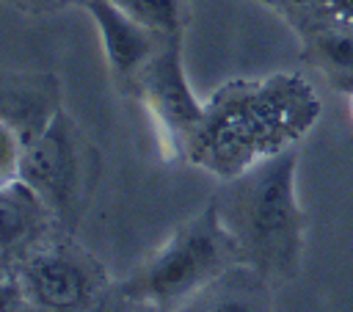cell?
<instances>
[{"instance_id": "obj_13", "label": "cell", "mask_w": 353, "mask_h": 312, "mask_svg": "<svg viewBox=\"0 0 353 312\" xmlns=\"http://www.w3.org/2000/svg\"><path fill=\"white\" fill-rule=\"evenodd\" d=\"M22 290L17 279H0V312H19Z\"/></svg>"}, {"instance_id": "obj_1", "label": "cell", "mask_w": 353, "mask_h": 312, "mask_svg": "<svg viewBox=\"0 0 353 312\" xmlns=\"http://www.w3.org/2000/svg\"><path fill=\"white\" fill-rule=\"evenodd\" d=\"M320 113L314 91L292 75L221 86L185 146V157L221 179L292 146Z\"/></svg>"}, {"instance_id": "obj_7", "label": "cell", "mask_w": 353, "mask_h": 312, "mask_svg": "<svg viewBox=\"0 0 353 312\" xmlns=\"http://www.w3.org/2000/svg\"><path fill=\"white\" fill-rule=\"evenodd\" d=\"M25 301L50 312H80L94 298V276L83 260L63 251L30 254L17 276Z\"/></svg>"}, {"instance_id": "obj_9", "label": "cell", "mask_w": 353, "mask_h": 312, "mask_svg": "<svg viewBox=\"0 0 353 312\" xmlns=\"http://www.w3.org/2000/svg\"><path fill=\"white\" fill-rule=\"evenodd\" d=\"M52 218L55 215L30 185H25L22 179L3 185L0 188V257H8L36 243Z\"/></svg>"}, {"instance_id": "obj_16", "label": "cell", "mask_w": 353, "mask_h": 312, "mask_svg": "<svg viewBox=\"0 0 353 312\" xmlns=\"http://www.w3.org/2000/svg\"><path fill=\"white\" fill-rule=\"evenodd\" d=\"M19 312H50V309H41V306H36V304H30V301H25V295H22V304H19Z\"/></svg>"}, {"instance_id": "obj_3", "label": "cell", "mask_w": 353, "mask_h": 312, "mask_svg": "<svg viewBox=\"0 0 353 312\" xmlns=\"http://www.w3.org/2000/svg\"><path fill=\"white\" fill-rule=\"evenodd\" d=\"M237 262H243L240 246L223 226L215 204H210L182 224L149 262L127 276L119 284V293L149 309L174 312Z\"/></svg>"}, {"instance_id": "obj_4", "label": "cell", "mask_w": 353, "mask_h": 312, "mask_svg": "<svg viewBox=\"0 0 353 312\" xmlns=\"http://www.w3.org/2000/svg\"><path fill=\"white\" fill-rule=\"evenodd\" d=\"M19 179L41 196L58 221L66 224L77 218L88 179V155L66 108L33 144L25 146Z\"/></svg>"}, {"instance_id": "obj_12", "label": "cell", "mask_w": 353, "mask_h": 312, "mask_svg": "<svg viewBox=\"0 0 353 312\" xmlns=\"http://www.w3.org/2000/svg\"><path fill=\"white\" fill-rule=\"evenodd\" d=\"M22 141L0 121V188L19 179V166H22Z\"/></svg>"}, {"instance_id": "obj_5", "label": "cell", "mask_w": 353, "mask_h": 312, "mask_svg": "<svg viewBox=\"0 0 353 312\" xmlns=\"http://www.w3.org/2000/svg\"><path fill=\"white\" fill-rule=\"evenodd\" d=\"M132 86L138 88L160 130L174 141L176 152L185 155V146L204 116V102H199L185 75L182 33L163 41V47L141 66Z\"/></svg>"}, {"instance_id": "obj_17", "label": "cell", "mask_w": 353, "mask_h": 312, "mask_svg": "<svg viewBox=\"0 0 353 312\" xmlns=\"http://www.w3.org/2000/svg\"><path fill=\"white\" fill-rule=\"evenodd\" d=\"M3 3H8V6H17V8H25V3H28V0H3Z\"/></svg>"}, {"instance_id": "obj_11", "label": "cell", "mask_w": 353, "mask_h": 312, "mask_svg": "<svg viewBox=\"0 0 353 312\" xmlns=\"http://www.w3.org/2000/svg\"><path fill=\"white\" fill-rule=\"evenodd\" d=\"M135 22L163 36L182 33V0H110Z\"/></svg>"}, {"instance_id": "obj_14", "label": "cell", "mask_w": 353, "mask_h": 312, "mask_svg": "<svg viewBox=\"0 0 353 312\" xmlns=\"http://www.w3.org/2000/svg\"><path fill=\"white\" fill-rule=\"evenodd\" d=\"M336 11V17L342 19V25H347L353 30V0H328Z\"/></svg>"}, {"instance_id": "obj_2", "label": "cell", "mask_w": 353, "mask_h": 312, "mask_svg": "<svg viewBox=\"0 0 353 312\" xmlns=\"http://www.w3.org/2000/svg\"><path fill=\"white\" fill-rule=\"evenodd\" d=\"M298 155L292 146L226 179L215 210L256 271H284L301 248V207L295 196Z\"/></svg>"}, {"instance_id": "obj_6", "label": "cell", "mask_w": 353, "mask_h": 312, "mask_svg": "<svg viewBox=\"0 0 353 312\" xmlns=\"http://www.w3.org/2000/svg\"><path fill=\"white\" fill-rule=\"evenodd\" d=\"M63 110L61 80L44 69H0V121L33 144Z\"/></svg>"}, {"instance_id": "obj_8", "label": "cell", "mask_w": 353, "mask_h": 312, "mask_svg": "<svg viewBox=\"0 0 353 312\" xmlns=\"http://www.w3.org/2000/svg\"><path fill=\"white\" fill-rule=\"evenodd\" d=\"M72 6H80L88 11V17L97 25L105 61L116 80H135L141 66L163 47L168 36L149 30L146 25L135 22L130 14H124L110 0H72Z\"/></svg>"}, {"instance_id": "obj_15", "label": "cell", "mask_w": 353, "mask_h": 312, "mask_svg": "<svg viewBox=\"0 0 353 312\" xmlns=\"http://www.w3.org/2000/svg\"><path fill=\"white\" fill-rule=\"evenodd\" d=\"M72 0H28L25 8L28 11H50V8H58V6H66Z\"/></svg>"}, {"instance_id": "obj_10", "label": "cell", "mask_w": 353, "mask_h": 312, "mask_svg": "<svg viewBox=\"0 0 353 312\" xmlns=\"http://www.w3.org/2000/svg\"><path fill=\"white\" fill-rule=\"evenodd\" d=\"M317 64L339 86H353V30H325L312 44Z\"/></svg>"}]
</instances>
